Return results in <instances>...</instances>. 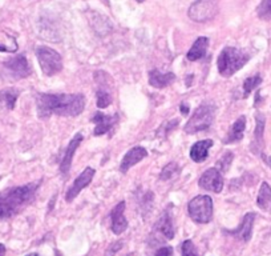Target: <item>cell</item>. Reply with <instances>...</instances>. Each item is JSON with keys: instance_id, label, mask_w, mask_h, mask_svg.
<instances>
[{"instance_id": "obj_1", "label": "cell", "mask_w": 271, "mask_h": 256, "mask_svg": "<svg viewBox=\"0 0 271 256\" xmlns=\"http://www.w3.org/2000/svg\"><path fill=\"white\" fill-rule=\"evenodd\" d=\"M36 107L40 119L50 116H79L85 107V96L82 94H39L36 96Z\"/></svg>"}, {"instance_id": "obj_2", "label": "cell", "mask_w": 271, "mask_h": 256, "mask_svg": "<svg viewBox=\"0 0 271 256\" xmlns=\"http://www.w3.org/2000/svg\"><path fill=\"white\" fill-rule=\"evenodd\" d=\"M37 188L39 183H29L0 191V217L8 219L22 212L33 200Z\"/></svg>"}, {"instance_id": "obj_3", "label": "cell", "mask_w": 271, "mask_h": 256, "mask_svg": "<svg viewBox=\"0 0 271 256\" xmlns=\"http://www.w3.org/2000/svg\"><path fill=\"white\" fill-rule=\"evenodd\" d=\"M250 60V55L236 47H226L218 56V71L223 78H230Z\"/></svg>"}, {"instance_id": "obj_4", "label": "cell", "mask_w": 271, "mask_h": 256, "mask_svg": "<svg viewBox=\"0 0 271 256\" xmlns=\"http://www.w3.org/2000/svg\"><path fill=\"white\" fill-rule=\"evenodd\" d=\"M215 105L213 103H203L194 111L189 122L186 123V134H197L200 131L207 130L213 124L215 118Z\"/></svg>"}, {"instance_id": "obj_5", "label": "cell", "mask_w": 271, "mask_h": 256, "mask_svg": "<svg viewBox=\"0 0 271 256\" xmlns=\"http://www.w3.org/2000/svg\"><path fill=\"white\" fill-rule=\"evenodd\" d=\"M188 212L193 222L198 224L209 223L213 217V200L209 195H200L188 204Z\"/></svg>"}, {"instance_id": "obj_6", "label": "cell", "mask_w": 271, "mask_h": 256, "mask_svg": "<svg viewBox=\"0 0 271 256\" xmlns=\"http://www.w3.org/2000/svg\"><path fill=\"white\" fill-rule=\"evenodd\" d=\"M36 56L44 75L54 76L63 69V60L57 51L46 46L36 48Z\"/></svg>"}, {"instance_id": "obj_7", "label": "cell", "mask_w": 271, "mask_h": 256, "mask_svg": "<svg viewBox=\"0 0 271 256\" xmlns=\"http://www.w3.org/2000/svg\"><path fill=\"white\" fill-rule=\"evenodd\" d=\"M217 12V0H197L190 6L188 14L194 22L203 23L214 18Z\"/></svg>"}, {"instance_id": "obj_8", "label": "cell", "mask_w": 271, "mask_h": 256, "mask_svg": "<svg viewBox=\"0 0 271 256\" xmlns=\"http://www.w3.org/2000/svg\"><path fill=\"white\" fill-rule=\"evenodd\" d=\"M3 67L7 72L8 78L12 80H20L28 78L32 72L29 67L28 60L24 55H16L14 58H10L3 63Z\"/></svg>"}, {"instance_id": "obj_9", "label": "cell", "mask_w": 271, "mask_h": 256, "mask_svg": "<svg viewBox=\"0 0 271 256\" xmlns=\"http://www.w3.org/2000/svg\"><path fill=\"white\" fill-rule=\"evenodd\" d=\"M198 186L205 191H211L215 194L223 190V177L221 175V171L218 168H209L202 173V176L198 180Z\"/></svg>"}, {"instance_id": "obj_10", "label": "cell", "mask_w": 271, "mask_h": 256, "mask_svg": "<svg viewBox=\"0 0 271 256\" xmlns=\"http://www.w3.org/2000/svg\"><path fill=\"white\" fill-rule=\"evenodd\" d=\"M95 173H96V171L93 170V168L86 167L85 170L82 171L79 176L76 177V180L73 181V184H72L71 187L68 188L67 195H65V200L71 203L72 200H73V199L84 190V188L88 187L91 181H92L93 176H95Z\"/></svg>"}, {"instance_id": "obj_11", "label": "cell", "mask_w": 271, "mask_h": 256, "mask_svg": "<svg viewBox=\"0 0 271 256\" xmlns=\"http://www.w3.org/2000/svg\"><path fill=\"white\" fill-rule=\"evenodd\" d=\"M153 236H162L165 240H171L174 238V227H173V219L169 211H165L162 216L154 226Z\"/></svg>"}, {"instance_id": "obj_12", "label": "cell", "mask_w": 271, "mask_h": 256, "mask_svg": "<svg viewBox=\"0 0 271 256\" xmlns=\"http://www.w3.org/2000/svg\"><path fill=\"white\" fill-rule=\"evenodd\" d=\"M82 139H84V136H82L81 132H77L75 136L72 137V140L69 141V144H68L67 150H65V155H64V158H63V160H61V164H60V172L63 173L64 176H67L69 170H71L72 159H73V156H75V152H76V150H77V147L81 144Z\"/></svg>"}, {"instance_id": "obj_13", "label": "cell", "mask_w": 271, "mask_h": 256, "mask_svg": "<svg viewBox=\"0 0 271 256\" xmlns=\"http://www.w3.org/2000/svg\"><path fill=\"white\" fill-rule=\"evenodd\" d=\"M91 122L96 124L95 130H93V135L101 136V135L107 134L113 128L114 123L117 122V115H104L101 112H97L91 119Z\"/></svg>"}, {"instance_id": "obj_14", "label": "cell", "mask_w": 271, "mask_h": 256, "mask_svg": "<svg viewBox=\"0 0 271 256\" xmlns=\"http://www.w3.org/2000/svg\"><path fill=\"white\" fill-rule=\"evenodd\" d=\"M148 156V151L144 147H133L130 148L125 156L122 158V162L120 164V171L122 173H126L129 171V168H132L134 164L140 163L143 159H145Z\"/></svg>"}, {"instance_id": "obj_15", "label": "cell", "mask_w": 271, "mask_h": 256, "mask_svg": "<svg viewBox=\"0 0 271 256\" xmlns=\"http://www.w3.org/2000/svg\"><path fill=\"white\" fill-rule=\"evenodd\" d=\"M255 220V213L247 212L245 217L242 219V223L239 224L238 228L229 231V234L233 235L234 238L243 240V242H249L251 239V234H253V224Z\"/></svg>"}, {"instance_id": "obj_16", "label": "cell", "mask_w": 271, "mask_h": 256, "mask_svg": "<svg viewBox=\"0 0 271 256\" xmlns=\"http://www.w3.org/2000/svg\"><path fill=\"white\" fill-rule=\"evenodd\" d=\"M125 202H120L112 209V232L114 235H121L128 228V220L125 219Z\"/></svg>"}, {"instance_id": "obj_17", "label": "cell", "mask_w": 271, "mask_h": 256, "mask_svg": "<svg viewBox=\"0 0 271 256\" xmlns=\"http://www.w3.org/2000/svg\"><path fill=\"white\" fill-rule=\"evenodd\" d=\"M255 122H257V126H255V131H254V141L253 144H251V151H253L254 154H257V155H262L264 124H266V119H264L263 114L258 112Z\"/></svg>"}, {"instance_id": "obj_18", "label": "cell", "mask_w": 271, "mask_h": 256, "mask_svg": "<svg viewBox=\"0 0 271 256\" xmlns=\"http://www.w3.org/2000/svg\"><path fill=\"white\" fill-rule=\"evenodd\" d=\"M245 130H246V118L245 116H239L238 119L234 122V124L230 127V130H229L223 143L225 144H233V143L242 140L243 135H245Z\"/></svg>"}, {"instance_id": "obj_19", "label": "cell", "mask_w": 271, "mask_h": 256, "mask_svg": "<svg viewBox=\"0 0 271 256\" xmlns=\"http://www.w3.org/2000/svg\"><path fill=\"white\" fill-rule=\"evenodd\" d=\"M213 144H214V141L211 140V139L194 143L192 145V148H190V159L196 163L205 162L207 159V155H209V150H210Z\"/></svg>"}, {"instance_id": "obj_20", "label": "cell", "mask_w": 271, "mask_h": 256, "mask_svg": "<svg viewBox=\"0 0 271 256\" xmlns=\"http://www.w3.org/2000/svg\"><path fill=\"white\" fill-rule=\"evenodd\" d=\"M175 80V75L173 72L162 74L158 69H153L149 72V84L154 88H165L170 86Z\"/></svg>"}, {"instance_id": "obj_21", "label": "cell", "mask_w": 271, "mask_h": 256, "mask_svg": "<svg viewBox=\"0 0 271 256\" xmlns=\"http://www.w3.org/2000/svg\"><path fill=\"white\" fill-rule=\"evenodd\" d=\"M207 47H209V39L205 36H201L194 42V44L192 46V48L188 52V59L190 61H196L202 59L205 55H206Z\"/></svg>"}, {"instance_id": "obj_22", "label": "cell", "mask_w": 271, "mask_h": 256, "mask_svg": "<svg viewBox=\"0 0 271 256\" xmlns=\"http://www.w3.org/2000/svg\"><path fill=\"white\" fill-rule=\"evenodd\" d=\"M19 90L14 87H8L0 91V104L6 107L7 109H14L16 105V100L19 98Z\"/></svg>"}, {"instance_id": "obj_23", "label": "cell", "mask_w": 271, "mask_h": 256, "mask_svg": "<svg viewBox=\"0 0 271 256\" xmlns=\"http://www.w3.org/2000/svg\"><path fill=\"white\" fill-rule=\"evenodd\" d=\"M257 206L263 211L271 212V187L266 181L260 184L257 198Z\"/></svg>"}, {"instance_id": "obj_24", "label": "cell", "mask_w": 271, "mask_h": 256, "mask_svg": "<svg viewBox=\"0 0 271 256\" xmlns=\"http://www.w3.org/2000/svg\"><path fill=\"white\" fill-rule=\"evenodd\" d=\"M18 40L16 38L10 35L8 32L0 31V52H8L15 54L18 51Z\"/></svg>"}, {"instance_id": "obj_25", "label": "cell", "mask_w": 271, "mask_h": 256, "mask_svg": "<svg viewBox=\"0 0 271 256\" xmlns=\"http://www.w3.org/2000/svg\"><path fill=\"white\" fill-rule=\"evenodd\" d=\"M260 83H262L260 75H254L247 78V79L243 82V98H247Z\"/></svg>"}, {"instance_id": "obj_26", "label": "cell", "mask_w": 271, "mask_h": 256, "mask_svg": "<svg viewBox=\"0 0 271 256\" xmlns=\"http://www.w3.org/2000/svg\"><path fill=\"white\" fill-rule=\"evenodd\" d=\"M179 173V166L175 162L169 163L168 166L164 167V170L161 171L160 179L161 180H169L171 177L177 176Z\"/></svg>"}, {"instance_id": "obj_27", "label": "cell", "mask_w": 271, "mask_h": 256, "mask_svg": "<svg viewBox=\"0 0 271 256\" xmlns=\"http://www.w3.org/2000/svg\"><path fill=\"white\" fill-rule=\"evenodd\" d=\"M257 14L262 20H271V0H262L257 8Z\"/></svg>"}, {"instance_id": "obj_28", "label": "cell", "mask_w": 271, "mask_h": 256, "mask_svg": "<svg viewBox=\"0 0 271 256\" xmlns=\"http://www.w3.org/2000/svg\"><path fill=\"white\" fill-rule=\"evenodd\" d=\"M97 98V107L99 108H107L108 105L112 103V96L109 92L105 90H99L96 94Z\"/></svg>"}, {"instance_id": "obj_29", "label": "cell", "mask_w": 271, "mask_h": 256, "mask_svg": "<svg viewBox=\"0 0 271 256\" xmlns=\"http://www.w3.org/2000/svg\"><path fill=\"white\" fill-rule=\"evenodd\" d=\"M182 256H200L197 252V248L192 240H185L181 245Z\"/></svg>"}, {"instance_id": "obj_30", "label": "cell", "mask_w": 271, "mask_h": 256, "mask_svg": "<svg viewBox=\"0 0 271 256\" xmlns=\"http://www.w3.org/2000/svg\"><path fill=\"white\" fill-rule=\"evenodd\" d=\"M233 158H234V155H233L232 152H228V154H226V155L223 156V158L219 159V160H221V162L218 163V166L221 167V171H222V172H226V171L229 170V166H230V164H232Z\"/></svg>"}, {"instance_id": "obj_31", "label": "cell", "mask_w": 271, "mask_h": 256, "mask_svg": "<svg viewBox=\"0 0 271 256\" xmlns=\"http://www.w3.org/2000/svg\"><path fill=\"white\" fill-rule=\"evenodd\" d=\"M154 256H173V248L166 245V247H161L160 249H157V252Z\"/></svg>"}, {"instance_id": "obj_32", "label": "cell", "mask_w": 271, "mask_h": 256, "mask_svg": "<svg viewBox=\"0 0 271 256\" xmlns=\"http://www.w3.org/2000/svg\"><path fill=\"white\" fill-rule=\"evenodd\" d=\"M179 109H181V112L184 114V115H188V114H189L190 107L186 104V103H181V107H179Z\"/></svg>"}, {"instance_id": "obj_33", "label": "cell", "mask_w": 271, "mask_h": 256, "mask_svg": "<svg viewBox=\"0 0 271 256\" xmlns=\"http://www.w3.org/2000/svg\"><path fill=\"white\" fill-rule=\"evenodd\" d=\"M6 255V247L0 243V256Z\"/></svg>"}, {"instance_id": "obj_34", "label": "cell", "mask_w": 271, "mask_h": 256, "mask_svg": "<svg viewBox=\"0 0 271 256\" xmlns=\"http://www.w3.org/2000/svg\"><path fill=\"white\" fill-rule=\"evenodd\" d=\"M27 256H39V255H37V253H28Z\"/></svg>"}, {"instance_id": "obj_35", "label": "cell", "mask_w": 271, "mask_h": 256, "mask_svg": "<svg viewBox=\"0 0 271 256\" xmlns=\"http://www.w3.org/2000/svg\"><path fill=\"white\" fill-rule=\"evenodd\" d=\"M137 2H139V3H143V2H145V0H137Z\"/></svg>"}]
</instances>
